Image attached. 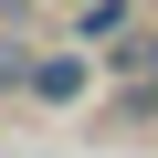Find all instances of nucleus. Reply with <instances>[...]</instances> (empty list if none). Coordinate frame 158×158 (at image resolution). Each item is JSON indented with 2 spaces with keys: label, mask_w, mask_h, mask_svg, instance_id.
<instances>
[{
  "label": "nucleus",
  "mask_w": 158,
  "mask_h": 158,
  "mask_svg": "<svg viewBox=\"0 0 158 158\" xmlns=\"http://www.w3.org/2000/svg\"><path fill=\"white\" fill-rule=\"evenodd\" d=\"M74 32H85V53H95V63H116V74H148L137 0H85V11H74Z\"/></svg>",
  "instance_id": "f257e3e1"
},
{
  "label": "nucleus",
  "mask_w": 158,
  "mask_h": 158,
  "mask_svg": "<svg viewBox=\"0 0 158 158\" xmlns=\"http://www.w3.org/2000/svg\"><path fill=\"white\" fill-rule=\"evenodd\" d=\"M21 95H32V106H85V95H95V53H53V42H42Z\"/></svg>",
  "instance_id": "f03ea898"
},
{
  "label": "nucleus",
  "mask_w": 158,
  "mask_h": 158,
  "mask_svg": "<svg viewBox=\"0 0 158 158\" xmlns=\"http://www.w3.org/2000/svg\"><path fill=\"white\" fill-rule=\"evenodd\" d=\"M32 53H42V42H21V32H0V95H21V85H32Z\"/></svg>",
  "instance_id": "7ed1b4c3"
},
{
  "label": "nucleus",
  "mask_w": 158,
  "mask_h": 158,
  "mask_svg": "<svg viewBox=\"0 0 158 158\" xmlns=\"http://www.w3.org/2000/svg\"><path fill=\"white\" fill-rule=\"evenodd\" d=\"M63 11H85V0H63Z\"/></svg>",
  "instance_id": "20e7f679"
}]
</instances>
